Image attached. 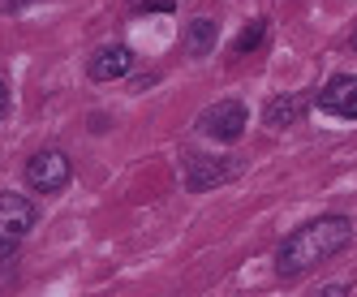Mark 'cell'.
Wrapping results in <instances>:
<instances>
[{"label": "cell", "mask_w": 357, "mask_h": 297, "mask_svg": "<svg viewBox=\"0 0 357 297\" xmlns=\"http://www.w3.org/2000/svg\"><path fill=\"white\" fill-rule=\"evenodd\" d=\"M353 241V224L344 215H319L310 224H301L297 233H289L275 250V276H301L314 271L319 263L336 259L344 245Z\"/></svg>", "instance_id": "obj_1"}, {"label": "cell", "mask_w": 357, "mask_h": 297, "mask_svg": "<svg viewBox=\"0 0 357 297\" xmlns=\"http://www.w3.org/2000/svg\"><path fill=\"white\" fill-rule=\"evenodd\" d=\"M73 177V164H69V155L65 151H39V155H31L26 160V181H31V190H39V194H56V190H65V181Z\"/></svg>", "instance_id": "obj_2"}, {"label": "cell", "mask_w": 357, "mask_h": 297, "mask_svg": "<svg viewBox=\"0 0 357 297\" xmlns=\"http://www.w3.org/2000/svg\"><path fill=\"white\" fill-rule=\"evenodd\" d=\"M198 130L220 138V142H237L245 134V104H237V99H220V104H211L198 116Z\"/></svg>", "instance_id": "obj_3"}, {"label": "cell", "mask_w": 357, "mask_h": 297, "mask_svg": "<svg viewBox=\"0 0 357 297\" xmlns=\"http://www.w3.org/2000/svg\"><path fill=\"white\" fill-rule=\"evenodd\" d=\"M237 172H241V160H233V155H220V160H190V168H185V190L207 194V190H215V185L237 181Z\"/></svg>", "instance_id": "obj_4"}, {"label": "cell", "mask_w": 357, "mask_h": 297, "mask_svg": "<svg viewBox=\"0 0 357 297\" xmlns=\"http://www.w3.org/2000/svg\"><path fill=\"white\" fill-rule=\"evenodd\" d=\"M319 108L327 116H340V121H357V78L340 73V78H331L319 95Z\"/></svg>", "instance_id": "obj_5"}, {"label": "cell", "mask_w": 357, "mask_h": 297, "mask_svg": "<svg viewBox=\"0 0 357 297\" xmlns=\"http://www.w3.org/2000/svg\"><path fill=\"white\" fill-rule=\"evenodd\" d=\"M35 229V207L22 194H0V237L22 241Z\"/></svg>", "instance_id": "obj_6"}, {"label": "cell", "mask_w": 357, "mask_h": 297, "mask_svg": "<svg viewBox=\"0 0 357 297\" xmlns=\"http://www.w3.org/2000/svg\"><path fill=\"white\" fill-rule=\"evenodd\" d=\"M86 69H91V82H121L125 73L134 69V52H130V47H121V43L99 47Z\"/></svg>", "instance_id": "obj_7"}, {"label": "cell", "mask_w": 357, "mask_h": 297, "mask_svg": "<svg viewBox=\"0 0 357 297\" xmlns=\"http://www.w3.org/2000/svg\"><path fill=\"white\" fill-rule=\"evenodd\" d=\"M305 108H310L305 95H275L263 108V125L267 130H289V125H297V121L305 116Z\"/></svg>", "instance_id": "obj_8"}, {"label": "cell", "mask_w": 357, "mask_h": 297, "mask_svg": "<svg viewBox=\"0 0 357 297\" xmlns=\"http://www.w3.org/2000/svg\"><path fill=\"white\" fill-rule=\"evenodd\" d=\"M185 47H190V56H207L211 47H215V22H207V17L190 22V39H185Z\"/></svg>", "instance_id": "obj_9"}, {"label": "cell", "mask_w": 357, "mask_h": 297, "mask_svg": "<svg viewBox=\"0 0 357 297\" xmlns=\"http://www.w3.org/2000/svg\"><path fill=\"white\" fill-rule=\"evenodd\" d=\"M263 35H267V22H250V26L241 31V39L233 43V56H245V52H254V47L263 43Z\"/></svg>", "instance_id": "obj_10"}, {"label": "cell", "mask_w": 357, "mask_h": 297, "mask_svg": "<svg viewBox=\"0 0 357 297\" xmlns=\"http://www.w3.org/2000/svg\"><path fill=\"white\" fill-rule=\"evenodd\" d=\"M31 0H0V13H22Z\"/></svg>", "instance_id": "obj_11"}, {"label": "cell", "mask_w": 357, "mask_h": 297, "mask_svg": "<svg viewBox=\"0 0 357 297\" xmlns=\"http://www.w3.org/2000/svg\"><path fill=\"white\" fill-rule=\"evenodd\" d=\"M344 293H349V289H344V284H327V289H319V293H314V297H344Z\"/></svg>", "instance_id": "obj_12"}, {"label": "cell", "mask_w": 357, "mask_h": 297, "mask_svg": "<svg viewBox=\"0 0 357 297\" xmlns=\"http://www.w3.org/2000/svg\"><path fill=\"white\" fill-rule=\"evenodd\" d=\"M5 108H9V86L0 82V121H5Z\"/></svg>", "instance_id": "obj_13"}, {"label": "cell", "mask_w": 357, "mask_h": 297, "mask_svg": "<svg viewBox=\"0 0 357 297\" xmlns=\"http://www.w3.org/2000/svg\"><path fill=\"white\" fill-rule=\"evenodd\" d=\"M9 271H13L9 263H0V289H5V280H9Z\"/></svg>", "instance_id": "obj_14"}, {"label": "cell", "mask_w": 357, "mask_h": 297, "mask_svg": "<svg viewBox=\"0 0 357 297\" xmlns=\"http://www.w3.org/2000/svg\"><path fill=\"white\" fill-rule=\"evenodd\" d=\"M353 47H357V39H353Z\"/></svg>", "instance_id": "obj_15"}, {"label": "cell", "mask_w": 357, "mask_h": 297, "mask_svg": "<svg viewBox=\"0 0 357 297\" xmlns=\"http://www.w3.org/2000/svg\"><path fill=\"white\" fill-rule=\"evenodd\" d=\"M138 5H142V0H138Z\"/></svg>", "instance_id": "obj_16"}]
</instances>
